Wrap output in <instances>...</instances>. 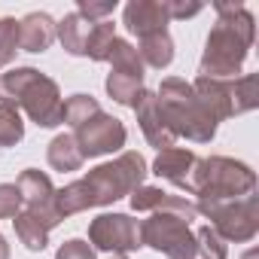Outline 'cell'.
Masks as SVG:
<instances>
[{"label":"cell","instance_id":"obj_1","mask_svg":"<svg viewBox=\"0 0 259 259\" xmlns=\"http://www.w3.org/2000/svg\"><path fill=\"white\" fill-rule=\"evenodd\" d=\"M147 177V162L141 153H122L116 162H107V165H98L95 171H89L82 180L64 186L55 192V207L64 217H73V213H82L89 207H101V204H110L128 192H135Z\"/></svg>","mask_w":259,"mask_h":259},{"label":"cell","instance_id":"obj_2","mask_svg":"<svg viewBox=\"0 0 259 259\" xmlns=\"http://www.w3.org/2000/svg\"><path fill=\"white\" fill-rule=\"evenodd\" d=\"M220 22L207 37L204 55H201V76L210 79H229L241 70L247 49L253 43V16L244 7L217 4Z\"/></svg>","mask_w":259,"mask_h":259},{"label":"cell","instance_id":"obj_3","mask_svg":"<svg viewBox=\"0 0 259 259\" xmlns=\"http://www.w3.org/2000/svg\"><path fill=\"white\" fill-rule=\"evenodd\" d=\"M0 104L25 107L28 116L43 128H55L64 110L58 85L34 67H16L10 73H0Z\"/></svg>","mask_w":259,"mask_h":259},{"label":"cell","instance_id":"obj_4","mask_svg":"<svg viewBox=\"0 0 259 259\" xmlns=\"http://www.w3.org/2000/svg\"><path fill=\"white\" fill-rule=\"evenodd\" d=\"M156 101L162 107V116H165V122H168L174 138H189L195 144L213 141L217 122L204 110V104L198 101V95L192 92V85L186 79L168 76L162 82V89L156 92Z\"/></svg>","mask_w":259,"mask_h":259},{"label":"cell","instance_id":"obj_5","mask_svg":"<svg viewBox=\"0 0 259 259\" xmlns=\"http://www.w3.org/2000/svg\"><path fill=\"white\" fill-rule=\"evenodd\" d=\"M253 189H256V174L244 162L226 156L198 159L189 183V192L198 195L201 201H235L253 195Z\"/></svg>","mask_w":259,"mask_h":259},{"label":"cell","instance_id":"obj_6","mask_svg":"<svg viewBox=\"0 0 259 259\" xmlns=\"http://www.w3.org/2000/svg\"><path fill=\"white\" fill-rule=\"evenodd\" d=\"M192 92L198 95V101L204 104V110L213 116V122L247 113L259 104V76L247 73L241 79H210V76H198L192 82Z\"/></svg>","mask_w":259,"mask_h":259},{"label":"cell","instance_id":"obj_7","mask_svg":"<svg viewBox=\"0 0 259 259\" xmlns=\"http://www.w3.org/2000/svg\"><path fill=\"white\" fill-rule=\"evenodd\" d=\"M195 210L210 220V229L223 241H250L259 232L256 195H244L235 201H198Z\"/></svg>","mask_w":259,"mask_h":259},{"label":"cell","instance_id":"obj_8","mask_svg":"<svg viewBox=\"0 0 259 259\" xmlns=\"http://www.w3.org/2000/svg\"><path fill=\"white\" fill-rule=\"evenodd\" d=\"M141 226V247H153L165 253L168 259H195V232L189 223L177 213L156 210L150 220L138 223Z\"/></svg>","mask_w":259,"mask_h":259},{"label":"cell","instance_id":"obj_9","mask_svg":"<svg viewBox=\"0 0 259 259\" xmlns=\"http://www.w3.org/2000/svg\"><path fill=\"white\" fill-rule=\"evenodd\" d=\"M55 34H58V40L64 43V49L70 55H89L92 61H107L110 43L116 40L110 22H98L95 25L85 16H79V13L64 16V22L55 28Z\"/></svg>","mask_w":259,"mask_h":259},{"label":"cell","instance_id":"obj_10","mask_svg":"<svg viewBox=\"0 0 259 259\" xmlns=\"http://www.w3.org/2000/svg\"><path fill=\"white\" fill-rule=\"evenodd\" d=\"M82 159H95V156H107V153H116L125 147V125L107 113H98L92 116L85 125L76 128L73 135Z\"/></svg>","mask_w":259,"mask_h":259},{"label":"cell","instance_id":"obj_11","mask_svg":"<svg viewBox=\"0 0 259 259\" xmlns=\"http://www.w3.org/2000/svg\"><path fill=\"white\" fill-rule=\"evenodd\" d=\"M89 238L98 250L107 253H125L141 247V226L125 213H101L89 226Z\"/></svg>","mask_w":259,"mask_h":259},{"label":"cell","instance_id":"obj_12","mask_svg":"<svg viewBox=\"0 0 259 259\" xmlns=\"http://www.w3.org/2000/svg\"><path fill=\"white\" fill-rule=\"evenodd\" d=\"M19 192H22V204H28V213H34L46 229H55L61 223V213L55 207V186L43 171H22V177L16 180Z\"/></svg>","mask_w":259,"mask_h":259},{"label":"cell","instance_id":"obj_13","mask_svg":"<svg viewBox=\"0 0 259 259\" xmlns=\"http://www.w3.org/2000/svg\"><path fill=\"white\" fill-rule=\"evenodd\" d=\"M135 113H138V122H141V132H144V138L162 153V150H171L174 147V135H171V128H168V122H165V116H162V107H159V101H156V92H141V98H138V104H135Z\"/></svg>","mask_w":259,"mask_h":259},{"label":"cell","instance_id":"obj_14","mask_svg":"<svg viewBox=\"0 0 259 259\" xmlns=\"http://www.w3.org/2000/svg\"><path fill=\"white\" fill-rule=\"evenodd\" d=\"M132 207L135 210H165V213H177V217H183L186 223H192L195 217H198V210H195V201H189V198H183V195H171V192H165V189H156V186H138L135 192H132Z\"/></svg>","mask_w":259,"mask_h":259},{"label":"cell","instance_id":"obj_15","mask_svg":"<svg viewBox=\"0 0 259 259\" xmlns=\"http://www.w3.org/2000/svg\"><path fill=\"white\" fill-rule=\"evenodd\" d=\"M195 162H198V156H195L192 150L171 147V150H162V153H159V159L153 162V174H156V177H162V180H171L174 186H180V189H186V192H189Z\"/></svg>","mask_w":259,"mask_h":259},{"label":"cell","instance_id":"obj_16","mask_svg":"<svg viewBox=\"0 0 259 259\" xmlns=\"http://www.w3.org/2000/svg\"><path fill=\"white\" fill-rule=\"evenodd\" d=\"M168 13H165V4H150V0H135V4L125 7V28L138 34L141 40L144 37H153V34H162L168 31Z\"/></svg>","mask_w":259,"mask_h":259},{"label":"cell","instance_id":"obj_17","mask_svg":"<svg viewBox=\"0 0 259 259\" xmlns=\"http://www.w3.org/2000/svg\"><path fill=\"white\" fill-rule=\"evenodd\" d=\"M52 40H55V25L46 13H31L25 22H19V49L46 52Z\"/></svg>","mask_w":259,"mask_h":259},{"label":"cell","instance_id":"obj_18","mask_svg":"<svg viewBox=\"0 0 259 259\" xmlns=\"http://www.w3.org/2000/svg\"><path fill=\"white\" fill-rule=\"evenodd\" d=\"M107 92H110L113 101H119L125 107H135L141 92H144V73H138V70H116L113 67L110 76H107Z\"/></svg>","mask_w":259,"mask_h":259},{"label":"cell","instance_id":"obj_19","mask_svg":"<svg viewBox=\"0 0 259 259\" xmlns=\"http://www.w3.org/2000/svg\"><path fill=\"white\" fill-rule=\"evenodd\" d=\"M82 153L73 141V135H58L52 144H49V165L55 171H79L82 168Z\"/></svg>","mask_w":259,"mask_h":259},{"label":"cell","instance_id":"obj_20","mask_svg":"<svg viewBox=\"0 0 259 259\" xmlns=\"http://www.w3.org/2000/svg\"><path fill=\"white\" fill-rule=\"evenodd\" d=\"M138 55H141V61H144V64H150V67H156V70L168 67V64H171V58H174V43H171L168 31L153 34V37H144V40H141Z\"/></svg>","mask_w":259,"mask_h":259},{"label":"cell","instance_id":"obj_21","mask_svg":"<svg viewBox=\"0 0 259 259\" xmlns=\"http://www.w3.org/2000/svg\"><path fill=\"white\" fill-rule=\"evenodd\" d=\"M13 223H16V235H19V241L28 247V250H43L46 244H49V229L34 217V213H16L13 217Z\"/></svg>","mask_w":259,"mask_h":259},{"label":"cell","instance_id":"obj_22","mask_svg":"<svg viewBox=\"0 0 259 259\" xmlns=\"http://www.w3.org/2000/svg\"><path fill=\"white\" fill-rule=\"evenodd\" d=\"M101 113V107H98V101L92 98V95H73V98H67L64 101V110H61V122H67L73 132L79 125H85L92 116H98Z\"/></svg>","mask_w":259,"mask_h":259},{"label":"cell","instance_id":"obj_23","mask_svg":"<svg viewBox=\"0 0 259 259\" xmlns=\"http://www.w3.org/2000/svg\"><path fill=\"white\" fill-rule=\"evenodd\" d=\"M25 138V122L13 104H0V147H16Z\"/></svg>","mask_w":259,"mask_h":259},{"label":"cell","instance_id":"obj_24","mask_svg":"<svg viewBox=\"0 0 259 259\" xmlns=\"http://www.w3.org/2000/svg\"><path fill=\"white\" fill-rule=\"evenodd\" d=\"M195 259H226V244L210 226L195 232Z\"/></svg>","mask_w":259,"mask_h":259},{"label":"cell","instance_id":"obj_25","mask_svg":"<svg viewBox=\"0 0 259 259\" xmlns=\"http://www.w3.org/2000/svg\"><path fill=\"white\" fill-rule=\"evenodd\" d=\"M19 52V22L0 19V67L10 64V58Z\"/></svg>","mask_w":259,"mask_h":259},{"label":"cell","instance_id":"obj_26","mask_svg":"<svg viewBox=\"0 0 259 259\" xmlns=\"http://www.w3.org/2000/svg\"><path fill=\"white\" fill-rule=\"evenodd\" d=\"M22 207V192L16 183H0V220H13Z\"/></svg>","mask_w":259,"mask_h":259},{"label":"cell","instance_id":"obj_27","mask_svg":"<svg viewBox=\"0 0 259 259\" xmlns=\"http://www.w3.org/2000/svg\"><path fill=\"white\" fill-rule=\"evenodd\" d=\"M55 259H95V250L85 241L73 238V241H64L61 244V250L55 253Z\"/></svg>","mask_w":259,"mask_h":259},{"label":"cell","instance_id":"obj_28","mask_svg":"<svg viewBox=\"0 0 259 259\" xmlns=\"http://www.w3.org/2000/svg\"><path fill=\"white\" fill-rule=\"evenodd\" d=\"M113 10H116V0H107V4H89V0H79V16H85L89 22L101 19V16H110Z\"/></svg>","mask_w":259,"mask_h":259},{"label":"cell","instance_id":"obj_29","mask_svg":"<svg viewBox=\"0 0 259 259\" xmlns=\"http://www.w3.org/2000/svg\"><path fill=\"white\" fill-rule=\"evenodd\" d=\"M165 13L168 19H186V16L201 13V4H165Z\"/></svg>","mask_w":259,"mask_h":259},{"label":"cell","instance_id":"obj_30","mask_svg":"<svg viewBox=\"0 0 259 259\" xmlns=\"http://www.w3.org/2000/svg\"><path fill=\"white\" fill-rule=\"evenodd\" d=\"M0 259H10V244H7L4 235H0Z\"/></svg>","mask_w":259,"mask_h":259},{"label":"cell","instance_id":"obj_31","mask_svg":"<svg viewBox=\"0 0 259 259\" xmlns=\"http://www.w3.org/2000/svg\"><path fill=\"white\" fill-rule=\"evenodd\" d=\"M107 259H128V256H125V253H110Z\"/></svg>","mask_w":259,"mask_h":259}]
</instances>
